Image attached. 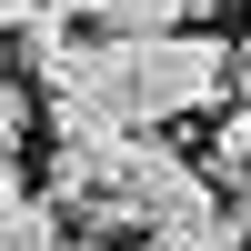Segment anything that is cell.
<instances>
[{
	"instance_id": "6da1fadb",
	"label": "cell",
	"mask_w": 251,
	"mask_h": 251,
	"mask_svg": "<svg viewBox=\"0 0 251 251\" xmlns=\"http://www.w3.org/2000/svg\"><path fill=\"white\" fill-rule=\"evenodd\" d=\"M231 100V40L221 30H151V40H91L80 80L60 100H40L60 141H100V131H171Z\"/></svg>"
},
{
	"instance_id": "7a4b0ae2",
	"label": "cell",
	"mask_w": 251,
	"mask_h": 251,
	"mask_svg": "<svg viewBox=\"0 0 251 251\" xmlns=\"http://www.w3.org/2000/svg\"><path fill=\"white\" fill-rule=\"evenodd\" d=\"M0 251H71L60 211L30 191V171H20V161H0Z\"/></svg>"
},
{
	"instance_id": "3957f363",
	"label": "cell",
	"mask_w": 251,
	"mask_h": 251,
	"mask_svg": "<svg viewBox=\"0 0 251 251\" xmlns=\"http://www.w3.org/2000/svg\"><path fill=\"white\" fill-rule=\"evenodd\" d=\"M91 20L111 40H151V30H201V0H91Z\"/></svg>"
},
{
	"instance_id": "277c9868",
	"label": "cell",
	"mask_w": 251,
	"mask_h": 251,
	"mask_svg": "<svg viewBox=\"0 0 251 251\" xmlns=\"http://www.w3.org/2000/svg\"><path fill=\"white\" fill-rule=\"evenodd\" d=\"M201 171H211L221 191L251 181V111H221V121H211V161H201Z\"/></svg>"
},
{
	"instance_id": "5b68a950",
	"label": "cell",
	"mask_w": 251,
	"mask_h": 251,
	"mask_svg": "<svg viewBox=\"0 0 251 251\" xmlns=\"http://www.w3.org/2000/svg\"><path fill=\"white\" fill-rule=\"evenodd\" d=\"M30 121H40V91L0 71V161H20V141H30Z\"/></svg>"
},
{
	"instance_id": "8992f818",
	"label": "cell",
	"mask_w": 251,
	"mask_h": 251,
	"mask_svg": "<svg viewBox=\"0 0 251 251\" xmlns=\"http://www.w3.org/2000/svg\"><path fill=\"white\" fill-rule=\"evenodd\" d=\"M231 91H241V111H251V30L231 40Z\"/></svg>"
},
{
	"instance_id": "52a82bcc",
	"label": "cell",
	"mask_w": 251,
	"mask_h": 251,
	"mask_svg": "<svg viewBox=\"0 0 251 251\" xmlns=\"http://www.w3.org/2000/svg\"><path fill=\"white\" fill-rule=\"evenodd\" d=\"M30 20V0H0V50H10V30Z\"/></svg>"
}]
</instances>
